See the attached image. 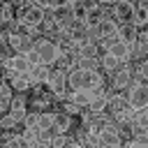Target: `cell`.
<instances>
[{
  "instance_id": "obj_1",
  "label": "cell",
  "mask_w": 148,
  "mask_h": 148,
  "mask_svg": "<svg viewBox=\"0 0 148 148\" xmlns=\"http://www.w3.org/2000/svg\"><path fill=\"white\" fill-rule=\"evenodd\" d=\"M46 12L35 2V5H23L18 12H16V18H18V23H23V25H28V28H32V30H39L42 25H44V21H46Z\"/></svg>"
},
{
  "instance_id": "obj_2",
  "label": "cell",
  "mask_w": 148,
  "mask_h": 148,
  "mask_svg": "<svg viewBox=\"0 0 148 148\" xmlns=\"http://www.w3.org/2000/svg\"><path fill=\"white\" fill-rule=\"evenodd\" d=\"M125 99H127V104H130L134 111L148 109V81H134V83L127 88Z\"/></svg>"
},
{
  "instance_id": "obj_3",
  "label": "cell",
  "mask_w": 148,
  "mask_h": 148,
  "mask_svg": "<svg viewBox=\"0 0 148 148\" xmlns=\"http://www.w3.org/2000/svg\"><path fill=\"white\" fill-rule=\"evenodd\" d=\"M35 49H37V53H39V58H42V65H46V67H51V65H58V60H60V49H58V42H53V39H49V37H42V39H37L35 42Z\"/></svg>"
},
{
  "instance_id": "obj_4",
  "label": "cell",
  "mask_w": 148,
  "mask_h": 148,
  "mask_svg": "<svg viewBox=\"0 0 148 148\" xmlns=\"http://www.w3.org/2000/svg\"><path fill=\"white\" fill-rule=\"evenodd\" d=\"M102 46H104V53H109V56H113L118 62H125V60H130L132 58V53H134V46L132 44H127V42H123V39H111V42H102Z\"/></svg>"
},
{
  "instance_id": "obj_5",
  "label": "cell",
  "mask_w": 148,
  "mask_h": 148,
  "mask_svg": "<svg viewBox=\"0 0 148 148\" xmlns=\"http://www.w3.org/2000/svg\"><path fill=\"white\" fill-rule=\"evenodd\" d=\"M46 86H49V92H51L53 97L62 99V97H65V88H67V72L53 69L51 76H49V81H46Z\"/></svg>"
},
{
  "instance_id": "obj_6",
  "label": "cell",
  "mask_w": 148,
  "mask_h": 148,
  "mask_svg": "<svg viewBox=\"0 0 148 148\" xmlns=\"http://www.w3.org/2000/svg\"><path fill=\"white\" fill-rule=\"evenodd\" d=\"M134 2H127V0H120V2H113V12H111V18L118 21V25L123 23H132V16H134Z\"/></svg>"
},
{
  "instance_id": "obj_7",
  "label": "cell",
  "mask_w": 148,
  "mask_h": 148,
  "mask_svg": "<svg viewBox=\"0 0 148 148\" xmlns=\"http://www.w3.org/2000/svg\"><path fill=\"white\" fill-rule=\"evenodd\" d=\"M132 83H134L132 67H118V69L111 74V86H113V90H127Z\"/></svg>"
},
{
  "instance_id": "obj_8",
  "label": "cell",
  "mask_w": 148,
  "mask_h": 148,
  "mask_svg": "<svg viewBox=\"0 0 148 148\" xmlns=\"http://www.w3.org/2000/svg\"><path fill=\"white\" fill-rule=\"evenodd\" d=\"M2 65H5V69L14 72V74H30V72H32V65L28 62L25 53H14V56H12L9 60H5Z\"/></svg>"
},
{
  "instance_id": "obj_9",
  "label": "cell",
  "mask_w": 148,
  "mask_h": 148,
  "mask_svg": "<svg viewBox=\"0 0 148 148\" xmlns=\"http://www.w3.org/2000/svg\"><path fill=\"white\" fill-rule=\"evenodd\" d=\"M97 136H99L102 148H104V146H123V136H120V132H118L116 123H109L106 127H102Z\"/></svg>"
},
{
  "instance_id": "obj_10",
  "label": "cell",
  "mask_w": 148,
  "mask_h": 148,
  "mask_svg": "<svg viewBox=\"0 0 148 148\" xmlns=\"http://www.w3.org/2000/svg\"><path fill=\"white\" fill-rule=\"evenodd\" d=\"M97 97V92H92V90H72V92H67V102H72V104H76V106H81V109H88L90 106V102Z\"/></svg>"
},
{
  "instance_id": "obj_11",
  "label": "cell",
  "mask_w": 148,
  "mask_h": 148,
  "mask_svg": "<svg viewBox=\"0 0 148 148\" xmlns=\"http://www.w3.org/2000/svg\"><path fill=\"white\" fill-rule=\"evenodd\" d=\"M16 123H23L25 120V116H28V111H25V97L23 95H18V97H14L12 99V109L7 111Z\"/></svg>"
},
{
  "instance_id": "obj_12",
  "label": "cell",
  "mask_w": 148,
  "mask_h": 148,
  "mask_svg": "<svg viewBox=\"0 0 148 148\" xmlns=\"http://www.w3.org/2000/svg\"><path fill=\"white\" fill-rule=\"evenodd\" d=\"M106 109H109V95L104 92V90H99L97 92V97L90 102V106H88V113H106Z\"/></svg>"
},
{
  "instance_id": "obj_13",
  "label": "cell",
  "mask_w": 148,
  "mask_h": 148,
  "mask_svg": "<svg viewBox=\"0 0 148 148\" xmlns=\"http://www.w3.org/2000/svg\"><path fill=\"white\" fill-rule=\"evenodd\" d=\"M132 23H134L139 30H143V28L148 25V2H139V5L134 7V16H132Z\"/></svg>"
},
{
  "instance_id": "obj_14",
  "label": "cell",
  "mask_w": 148,
  "mask_h": 148,
  "mask_svg": "<svg viewBox=\"0 0 148 148\" xmlns=\"http://www.w3.org/2000/svg\"><path fill=\"white\" fill-rule=\"evenodd\" d=\"M136 35H139V28H136L134 23H123V25L118 28V39H123V42H127V44H132V46H134V42H136Z\"/></svg>"
},
{
  "instance_id": "obj_15",
  "label": "cell",
  "mask_w": 148,
  "mask_h": 148,
  "mask_svg": "<svg viewBox=\"0 0 148 148\" xmlns=\"http://www.w3.org/2000/svg\"><path fill=\"white\" fill-rule=\"evenodd\" d=\"M9 83H12L14 92H25V90L32 86V79H30V74H14V76L9 79Z\"/></svg>"
},
{
  "instance_id": "obj_16",
  "label": "cell",
  "mask_w": 148,
  "mask_h": 148,
  "mask_svg": "<svg viewBox=\"0 0 148 148\" xmlns=\"http://www.w3.org/2000/svg\"><path fill=\"white\" fill-rule=\"evenodd\" d=\"M69 127H72V116L65 113V111H58V113H56V127H53V134H67Z\"/></svg>"
},
{
  "instance_id": "obj_17",
  "label": "cell",
  "mask_w": 148,
  "mask_h": 148,
  "mask_svg": "<svg viewBox=\"0 0 148 148\" xmlns=\"http://www.w3.org/2000/svg\"><path fill=\"white\" fill-rule=\"evenodd\" d=\"M67 86L72 88V90H81V86H83V69H79L76 65L67 72Z\"/></svg>"
},
{
  "instance_id": "obj_18",
  "label": "cell",
  "mask_w": 148,
  "mask_h": 148,
  "mask_svg": "<svg viewBox=\"0 0 148 148\" xmlns=\"http://www.w3.org/2000/svg\"><path fill=\"white\" fill-rule=\"evenodd\" d=\"M74 65L83 72H99V58H74Z\"/></svg>"
},
{
  "instance_id": "obj_19",
  "label": "cell",
  "mask_w": 148,
  "mask_h": 148,
  "mask_svg": "<svg viewBox=\"0 0 148 148\" xmlns=\"http://www.w3.org/2000/svg\"><path fill=\"white\" fill-rule=\"evenodd\" d=\"M148 53V30H139L136 42H134V53L132 56H143Z\"/></svg>"
},
{
  "instance_id": "obj_20",
  "label": "cell",
  "mask_w": 148,
  "mask_h": 148,
  "mask_svg": "<svg viewBox=\"0 0 148 148\" xmlns=\"http://www.w3.org/2000/svg\"><path fill=\"white\" fill-rule=\"evenodd\" d=\"M134 134H139V132H146L148 130V109H141V111H136V116H134Z\"/></svg>"
},
{
  "instance_id": "obj_21",
  "label": "cell",
  "mask_w": 148,
  "mask_h": 148,
  "mask_svg": "<svg viewBox=\"0 0 148 148\" xmlns=\"http://www.w3.org/2000/svg\"><path fill=\"white\" fill-rule=\"evenodd\" d=\"M76 58H99V46L95 42H88L76 51Z\"/></svg>"
},
{
  "instance_id": "obj_22",
  "label": "cell",
  "mask_w": 148,
  "mask_h": 148,
  "mask_svg": "<svg viewBox=\"0 0 148 148\" xmlns=\"http://www.w3.org/2000/svg\"><path fill=\"white\" fill-rule=\"evenodd\" d=\"M12 92H14V88H12V83L9 81H2V88H0V97H2V109H12Z\"/></svg>"
},
{
  "instance_id": "obj_23",
  "label": "cell",
  "mask_w": 148,
  "mask_h": 148,
  "mask_svg": "<svg viewBox=\"0 0 148 148\" xmlns=\"http://www.w3.org/2000/svg\"><path fill=\"white\" fill-rule=\"evenodd\" d=\"M39 118H42V111H28V116L23 120V127L25 130H39Z\"/></svg>"
},
{
  "instance_id": "obj_24",
  "label": "cell",
  "mask_w": 148,
  "mask_h": 148,
  "mask_svg": "<svg viewBox=\"0 0 148 148\" xmlns=\"http://www.w3.org/2000/svg\"><path fill=\"white\" fill-rule=\"evenodd\" d=\"M53 127H56V113H51V111H42L39 130H53Z\"/></svg>"
},
{
  "instance_id": "obj_25",
  "label": "cell",
  "mask_w": 148,
  "mask_h": 148,
  "mask_svg": "<svg viewBox=\"0 0 148 148\" xmlns=\"http://www.w3.org/2000/svg\"><path fill=\"white\" fill-rule=\"evenodd\" d=\"M99 62H102V67H104V69H106V72H109V74H113V72H116V69H118V65H120V62H118V60H116V58H113V56H109V53H104V56H102V60H99Z\"/></svg>"
},
{
  "instance_id": "obj_26",
  "label": "cell",
  "mask_w": 148,
  "mask_h": 148,
  "mask_svg": "<svg viewBox=\"0 0 148 148\" xmlns=\"http://www.w3.org/2000/svg\"><path fill=\"white\" fill-rule=\"evenodd\" d=\"M7 148H35V143H32V141H28L23 134H21V136L16 134V136H14V139L7 143Z\"/></svg>"
},
{
  "instance_id": "obj_27",
  "label": "cell",
  "mask_w": 148,
  "mask_h": 148,
  "mask_svg": "<svg viewBox=\"0 0 148 148\" xmlns=\"http://www.w3.org/2000/svg\"><path fill=\"white\" fill-rule=\"evenodd\" d=\"M2 21H5V25H9L12 21H14V7L7 2V5H2Z\"/></svg>"
},
{
  "instance_id": "obj_28",
  "label": "cell",
  "mask_w": 148,
  "mask_h": 148,
  "mask_svg": "<svg viewBox=\"0 0 148 148\" xmlns=\"http://www.w3.org/2000/svg\"><path fill=\"white\" fill-rule=\"evenodd\" d=\"M25 58H28V62L32 65V69L42 65V58H39V53H37V49H30V51L25 53Z\"/></svg>"
},
{
  "instance_id": "obj_29",
  "label": "cell",
  "mask_w": 148,
  "mask_h": 148,
  "mask_svg": "<svg viewBox=\"0 0 148 148\" xmlns=\"http://www.w3.org/2000/svg\"><path fill=\"white\" fill-rule=\"evenodd\" d=\"M134 76H139V79L148 81V58H143V60L139 62V67H136V74H134Z\"/></svg>"
},
{
  "instance_id": "obj_30",
  "label": "cell",
  "mask_w": 148,
  "mask_h": 148,
  "mask_svg": "<svg viewBox=\"0 0 148 148\" xmlns=\"http://www.w3.org/2000/svg\"><path fill=\"white\" fill-rule=\"evenodd\" d=\"M60 111H65V113H69V116H76V113L81 111V106H76V104H72V102H67V99H65Z\"/></svg>"
},
{
  "instance_id": "obj_31",
  "label": "cell",
  "mask_w": 148,
  "mask_h": 148,
  "mask_svg": "<svg viewBox=\"0 0 148 148\" xmlns=\"http://www.w3.org/2000/svg\"><path fill=\"white\" fill-rule=\"evenodd\" d=\"M67 141H69V139H67L65 134H56V136L51 139V146H53V148H65Z\"/></svg>"
},
{
  "instance_id": "obj_32",
  "label": "cell",
  "mask_w": 148,
  "mask_h": 148,
  "mask_svg": "<svg viewBox=\"0 0 148 148\" xmlns=\"http://www.w3.org/2000/svg\"><path fill=\"white\" fill-rule=\"evenodd\" d=\"M14 125H18V123H16V120H14L9 113H7V116L0 120V127H2V130H9V127H14Z\"/></svg>"
},
{
  "instance_id": "obj_33",
  "label": "cell",
  "mask_w": 148,
  "mask_h": 148,
  "mask_svg": "<svg viewBox=\"0 0 148 148\" xmlns=\"http://www.w3.org/2000/svg\"><path fill=\"white\" fill-rule=\"evenodd\" d=\"M123 148H148V146H143L139 139H134V136H132V139H127V141L123 143Z\"/></svg>"
},
{
  "instance_id": "obj_34",
  "label": "cell",
  "mask_w": 148,
  "mask_h": 148,
  "mask_svg": "<svg viewBox=\"0 0 148 148\" xmlns=\"http://www.w3.org/2000/svg\"><path fill=\"white\" fill-rule=\"evenodd\" d=\"M65 148H86V146H83V143H81V141H76V139H69V141H67V146H65Z\"/></svg>"
},
{
  "instance_id": "obj_35",
  "label": "cell",
  "mask_w": 148,
  "mask_h": 148,
  "mask_svg": "<svg viewBox=\"0 0 148 148\" xmlns=\"http://www.w3.org/2000/svg\"><path fill=\"white\" fill-rule=\"evenodd\" d=\"M35 148H53V146H51V141H37Z\"/></svg>"
},
{
  "instance_id": "obj_36",
  "label": "cell",
  "mask_w": 148,
  "mask_h": 148,
  "mask_svg": "<svg viewBox=\"0 0 148 148\" xmlns=\"http://www.w3.org/2000/svg\"><path fill=\"white\" fill-rule=\"evenodd\" d=\"M104 148H120V146H104Z\"/></svg>"
}]
</instances>
